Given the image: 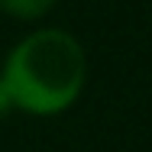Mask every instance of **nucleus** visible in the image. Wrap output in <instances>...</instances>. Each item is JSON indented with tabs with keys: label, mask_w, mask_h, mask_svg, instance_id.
Returning a JSON list of instances; mask_svg holds the SVG:
<instances>
[{
	"label": "nucleus",
	"mask_w": 152,
	"mask_h": 152,
	"mask_svg": "<svg viewBox=\"0 0 152 152\" xmlns=\"http://www.w3.org/2000/svg\"><path fill=\"white\" fill-rule=\"evenodd\" d=\"M13 107L32 117L68 110L88 81V55L65 29H36L10 49L0 71Z\"/></svg>",
	"instance_id": "obj_1"
},
{
	"label": "nucleus",
	"mask_w": 152,
	"mask_h": 152,
	"mask_svg": "<svg viewBox=\"0 0 152 152\" xmlns=\"http://www.w3.org/2000/svg\"><path fill=\"white\" fill-rule=\"evenodd\" d=\"M55 7V0H0V10L16 20H39Z\"/></svg>",
	"instance_id": "obj_2"
},
{
	"label": "nucleus",
	"mask_w": 152,
	"mask_h": 152,
	"mask_svg": "<svg viewBox=\"0 0 152 152\" xmlns=\"http://www.w3.org/2000/svg\"><path fill=\"white\" fill-rule=\"evenodd\" d=\"M10 107H13V100H10V94H7V84H3V78H0V117H3Z\"/></svg>",
	"instance_id": "obj_3"
}]
</instances>
